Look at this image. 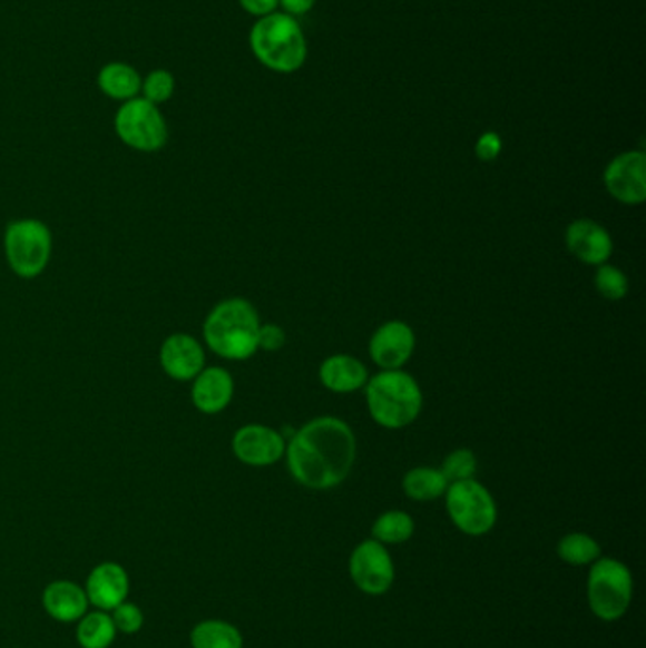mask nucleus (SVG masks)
Returning <instances> with one entry per match:
<instances>
[{
  "label": "nucleus",
  "instance_id": "1",
  "mask_svg": "<svg viewBox=\"0 0 646 648\" xmlns=\"http://www.w3.org/2000/svg\"><path fill=\"white\" fill-rule=\"evenodd\" d=\"M286 458L292 477L305 488H336L355 463V434L337 418H317L294 432Z\"/></svg>",
  "mask_w": 646,
  "mask_h": 648
},
{
  "label": "nucleus",
  "instance_id": "2",
  "mask_svg": "<svg viewBox=\"0 0 646 648\" xmlns=\"http://www.w3.org/2000/svg\"><path fill=\"white\" fill-rule=\"evenodd\" d=\"M261 318L247 300L229 298L213 307L203 324L209 350L228 361H245L258 351Z\"/></svg>",
  "mask_w": 646,
  "mask_h": 648
},
{
  "label": "nucleus",
  "instance_id": "3",
  "mask_svg": "<svg viewBox=\"0 0 646 648\" xmlns=\"http://www.w3.org/2000/svg\"><path fill=\"white\" fill-rule=\"evenodd\" d=\"M248 45L258 63L280 75L296 72L307 59L304 31L298 20L285 12H273L256 20L248 35Z\"/></svg>",
  "mask_w": 646,
  "mask_h": 648
},
{
  "label": "nucleus",
  "instance_id": "4",
  "mask_svg": "<svg viewBox=\"0 0 646 648\" xmlns=\"http://www.w3.org/2000/svg\"><path fill=\"white\" fill-rule=\"evenodd\" d=\"M366 401L375 423L386 429H402L418 420L423 394L412 375L385 370L368 383Z\"/></svg>",
  "mask_w": 646,
  "mask_h": 648
},
{
  "label": "nucleus",
  "instance_id": "5",
  "mask_svg": "<svg viewBox=\"0 0 646 648\" xmlns=\"http://www.w3.org/2000/svg\"><path fill=\"white\" fill-rule=\"evenodd\" d=\"M586 598L589 609L603 622L620 620L634 599V575L615 558H599L589 566Z\"/></svg>",
  "mask_w": 646,
  "mask_h": 648
},
{
  "label": "nucleus",
  "instance_id": "6",
  "mask_svg": "<svg viewBox=\"0 0 646 648\" xmlns=\"http://www.w3.org/2000/svg\"><path fill=\"white\" fill-rule=\"evenodd\" d=\"M53 239L42 220L21 218L8 224L4 232V255L8 266L21 279H35L50 264Z\"/></svg>",
  "mask_w": 646,
  "mask_h": 648
},
{
  "label": "nucleus",
  "instance_id": "7",
  "mask_svg": "<svg viewBox=\"0 0 646 648\" xmlns=\"http://www.w3.org/2000/svg\"><path fill=\"white\" fill-rule=\"evenodd\" d=\"M118 139L137 153H158L169 139V128L158 105L135 97L121 102L115 116Z\"/></svg>",
  "mask_w": 646,
  "mask_h": 648
},
{
  "label": "nucleus",
  "instance_id": "8",
  "mask_svg": "<svg viewBox=\"0 0 646 648\" xmlns=\"http://www.w3.org/2000/svg\"><path fill=\"white\" fill-rule=\"evenodd\" d=\"M446 509L456 528L470 537H482L497 523L495 499L476 480L450 483L446 490Z\"/></svg>",
  "mask_w": 646,
  "mask_h": 648
},
{
  "label": "nucleus",
  "instance_id": "9",
  "mask_svg": "<svg viewBox=\"0 0 646 648\" xmlns=\"http://www.w3.org/2000/svg\"><path fill=\"white\" fill-rule=\"evenodd\" d=\"M349 577L353 585L366 596H385L394 585L393 558L375 539L362 540L349 558Z\"/></svg>",
  "mask_w": 646,
  "mask_h": 648
},
{
  "label": "nucleus",
  "instance_id": "10",
  "mask_svg": "<svg viewBox=\"0 0 646 648\" xmlns=\"http://www.w3.org/2000/svg\"><path fill=\"white\" fill-rule=\"evenodd\" d=\"M608 194L626 205H640L646 199V156L640 150L616 156L605 169Z\"/></svg>",
  "mask_w": 646,
  "mask_h": 648
},
{
  "label": "nucleus",
  "instance_id": "11",
  "mask_svg": "<svg viewBox=\"0 0 646 648\" xmlns=\"http://www.w3.org/2000/svg\"><path fill=\"white\" fill-rule=\"evenodd\" d=\"M232 450L248 467H267L283 458L286 444L283 434L270 426L245 425L235 432Z\"/></svg>",
  "mask_w": 646,
  "mask_h": 648
},
{
  "label": "nucleus",
  "instance_id": "12",
  "mask_svg": "<svg viewBox=\"0 0 646 648\" xmlns=\"http://www.w3.org/2000/svg\"><path fill=\"white\" fill-rule=\"evenodd\" d=\"M129 586L131 582L124 566L116 561H102L89 572L84 590L88 596L89 605L110 612L118 605L127 601Z\"/></svg>",
  "mask_w": 646,
  "mask_h": 648
},
{
  "label": "nucleus",
  "instance_id": "13",
  "mask_svg": "<svg viewBox=\"0 0 646 648\" xmlns=\"http://www.w3.org/2000/svg\"><path fill=\"white\" fill-rule=\"evenodd\" d=\"M159 364L175 382H192L205 369V351L190 334H173L161 344Z\"/></svg>",
  "mask_w": 646,
  "mask_h": 648
},
{
  "label": "nucleus",
  "instance_id": "14",
  "mask_svg": "<svg viewBox=\"0 0 646 648\" xmlns=\"http://www.w3.org/2000/svg\"><path fill=\"white\" fill-rule=\"evenodd\" d=\"M415 347L412 328L402 321L381 324L370 340V356L380 369L399 370L404 366Z\"/></svg>",
  "mask_w": 646,
  "mask_h": 648
},
{
  "label": "nucleus",
  "instance_id": "15",
  "mask_svg": "<svg viewBox=\"0 0 646 648\" xmlns=\"http://www.w3.org/2000/svg\"><path fill=\"white\" fill-rule=\"evenodd\" d=\"M565 242L578 261L591 266H601L613 255V239L607 229L589 218H580L570 224Z\"/></svg>",
  "mask_w": 646,
  "mask_h": 648
},
{
  "label": "nucleus",
  "instance_id": "16",
  "mask_svg": "<svg viewBox=\"0 0 646 648\" xmlns=\"http://www.w3.org/2000/svg\"><path fill=\"white\" fill-rule=\"evenodd\" d=\"M46 615L61 624H77L88 612L89 599L84 586L72 580H53L42 591Z\"/></svg>",
  "mask_w": 646,
  "mask_h": 648
},
{
  "label": "nucleus",
  "instance_id": "17",
  "mask_svg": "<svg viewBox=\"0 0 646 648\" xmlns=\"http://www.w3.org/2000/svg\"><path fill=\"white\" fill-rule=\"evenodd\" d=\"M234 396V377L224 369H203L192 380V402L203 413L223 412Z\"/></svg>",
  "mask_w": 646,
  "mask_h": 648
},
{
  "label": "nucleus",
  "instance_id": "18",
  "mask_svg": "<svg viewBox=\"0 0 646 648\" xmlns=\"http://www.w3.org/2000/svg\"><path fill=\"white\" fill-rule=\"evenodd\" d=\"M366 366L351 355H334L321 366V382L334 393H353L366 385Z\"/></svg>",
  "mask_w": 646,
  "mask_h": 648
},
{
  "label": "nucleus",
  "instance_id": "19",
  "mask_svg": "<svg viewBox=\"0 0 646 648\" xmlns=\"http://www.w3.org/2000/svg\"><path fill=\"white\" fill-rule=\"evenodd\" d=\"M140 82H143V77L139 70L124 61L107 63L97 75V86L101 89L102 96L120 102L131 101L135 97H139Z\"/></svg>",
  "mask_w": 646,
  "mask_h": 648
},
{
  "label": "nucleus",
  "instance_id": "20",
  "mask_svg": "<svg viewBox=\"0 0 646 648\" xmlns=\"http://www.w3.org/2000/svg\"><path fill=\"white\" fill-rule=\"evenodd\" d=\"M190 645L192 648H243L245 641L234 624L209 618L192 628Z\"/></svg>",
  "mask_w": 646,
  "mask_h": 648
},
{
  "label": "nucleus",
  "instance_id": "21",
  "mask_svg": "<svg viewBox=\"0 0 646 648\" xmlns=\"http://www.w3.org/2000/svg\"><path fill=\"white\" fill-rule=\"evenodd\" d=\"M116 636L118 629L107 610H88L77 622V641L82 648H110Z\"/></svg>",
  "mask_w": 646,
  "mask_h": 648
},
{
  "label": "nucleus",
  "instance_id": "22",
  "mask_svg": "<svg viewBox=\"0 0 646 648\" xmlns=\"http://www.w3.org/2000/svg\"><path fill=\"white\" fill-rule=\"evenodd\" d=\"M450 482L446 480L442 471L429 469V467H419L408 472L402 482L405 495L413 501H434L438 497L446 495Z\"/></svg>",
  "mask_w": 646,
  "mask_h": 648
},
{
  "label": "nucleus",
  "instance_id": "23",
  "mask_svg": "<svg viewBox=\"0 0 646 648\" xmlns=\"http://www.w3.org/2000/svg\"><path fill=\"white\" fill-rule=\"evenodd\" d=\"M415 531V521L412 516L402 510H389L381 514L372 526V539L381 544H404L412 539Z\"/></svg>",
  "mask_w": 646,
  "mask_h": 648
},
{
  "label": "nucleus",
  "instance_id": "24",
  "mask_svg": "<svg viewBox=\"0 0 646 648\" xmlns=\"http://www.w3.org/2000/svg\"><path fill=\"white\" fill-rule=\"evenodd\" d=\"M559 560L572 567L591 566L601 558V547L594 537L586 533L565 534L558 542Z\"/></svg>",
  "mask_w": 646,
  "mask_h": 648
},
{
  "label": "nucleus",
  "instance_id": "25",
  "mask_svg": "<svg viewBox=\"0 0 646 648\" xmlns=\"http://www.w3.org/2000/svg\"><path fill=\"white\" fill-rule=\"evenodd\" d=\"M177 82L169 70L154 69L140 82V96L153 105H164L175 94Z\"/></svg>",
  "mask_w": 646,
  "mask_h": 648
},
{
  "label": "nucleus",
  "instance_id": "26",
  "mask_svg": "<svg viewBox=\"0 0 646 648\" xmlns=\"http://www.w3.org/2000/svg\"><path fill=\"white\" fill-rule=\"evenodd\" d=\"M476 463L474 453L470 450H457V452L450 453L446 458L444 464H442V474H444L448 482H463V480H472L476 474Z\"/></svg>",
  "mask_w": 646,
  "mask_h": 648
},
{
  "label": "nucleus",
  "instance_id": "27",
  "mask_svg": "<svg viewBox=\"0 0 646 648\" xmlns=\"http://www.w3.org/2000/svg\"><path fill=\"white\" fill-rule=\"evenodd\" d=\"M596 288L603 298L621 300L629 291V283L618 267L601 266L597 269Z\"/></svg>",
  "mask_w": 646,
  "mask_h": 648
},
{
  "label": "nucleus",
  "instance_id": "28",
  "mask_svg": "<svg viewBox=\"0 0 646 648\" xmlns=\"http://www.w3.org/2000/svg\"><path fill=\"white\" fill-rule=\"evenodd\" d=\"M110 617H112L118 634H124V636H135L145 626L143 610L139 609V605L131 603V601H124L116 609L110 610Z\"/></svg>",
  "mask_w": 646,
  "mask_h": 648
},
{
  "label": "nucleus",
  "instance_id": "29",
  "mask_svg": "<svg viewBox=\"0 0 646 648\" xmlns=\"http://www.w3.org/2000/svg\"><path fill=\"white\" fill-rule=\"evenodd\" d=\"M502 150V140L499 134L495 131H488L483 134L478 143H476V156L482 159V161H493Z\"/></svg>",
  "mask_w": 646,
  "mask_h": 648
},
{
  "label": "nucleus",
  "instance_id": "30",
  "mask_svg": "<svg viewBox=\"0 0 646 648\" xmlns=\"http://www.w3.org/2000/svg\"><path fill=\"white\" fill-rule=\"evenodd\" d=\"M285 345V332L277 324H264L258 331V350L277 351Z\"/></svg>",
  "mask_w": 646,
  "mask_h": 648
},
{
  "label": "nucleus",
  "instance_id": "31",
  "mask_svg": "<svg viewBox=\"0 0 646 648\" xmlns=\"http://www.w3.org/2000/svg\"><path fill=\"white\" fill-rule=\"evenodd\" d=\"M237 2L248 16H253L256 20L277 12L280 8V0H237Z\"/></svg>",
  "mask_w": 646,
  "mask_h": 648
},
{
  "label": "nucleus",
  "instance_id": "32",
  "mask_svg": "<svg viewBox=\"0 0 646 648\" xmlns=\"http://www.w3.org/2000/svg\"><path fill=\"white\" fill-rule=\"evenodd\" d=\"M317 0H280V7L283 8V12L288 13L292 18H298V16H305V13L311 12L313 7H315Z\"/></svg>",
  "mask_w": 646,
  "mask_h": 648
}]
</instances>
